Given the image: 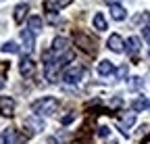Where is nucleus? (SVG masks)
<instances>
[{
	"label": "nucleus",
	"instance_id": "f257e3e1",
	"mask_svg": "<svg viewBox=\"0 0 150 144\" xmlns=\"http://www.w3.org/2000/svg\"><path fill=\"white\" fill-rule=\"evenodd\" d=\"M56 109H59V100L52 98V96H44L40 100L31 102V111L35 117H48V115L56 113Z\"/></svg>",
	"mask_w": 150,
	"mask_h": 144
},
{
	"label": "nucleus",
	"instance_id": "f03ea898",
	"mask_svg": "<svg viewBox=\"0 0 150 144\" xmlns=\"http://www.w3.org/2000/svg\"><path fill=\"white\" fill-rule=\"evenodd\" d=\"M83 73H86V69L79 67V65L67 67V69L63 71V82H67V84H77V82L83 77Z\"/></svg>",
	"mask_w": 150,
	"mask_h": 144
},
{
	"label": "nucleus",
	"instance_id": "7ed1b4c3",
	"mask_svg": "<svg viewBox=\"0 0 150 144\" xmlns=\"http://www.w3.org/2000/svg\"><path fill=\"white\" fill-rule=\"evenodd\" d=\"M19 73H21L23 77H29V75H33L35 73V63H33V59L31 57H23L21 61H19Z\"/></svg>",
	"mask_w": 150,
	"mask_h": 144
},
{
	"label": "nucleus",
	"instance_id": "20e7f679",
	"mask_svg": "<svg viewBox=\"0 0 150 144\" xmlns=\"http://www.w3.org/2000/svg\"><path fill=\"white\" fill-rule=\"evenodd\" d=\"M15 100L11 96H0V115L2 117H13L15 115Z\"/></svg>",
	"mask_w": 150,
	"mask_h": 144
},
{
	"label": "nucleus",
	"instance_id": "39448f33",
	"mask_svg": "<svg viewBox=\"0 0 150 144\" xmlns=\"http://www.w3.org/2000/svg\"><path fill=\"white\" fill-rule=\"evenodd\" d=\"M73 0H44V11L46 13H59L65 6H69Z\"/></svg>",
	"mask_w": 150,
	"mask_h": 144
},
{
	"label": "nucleus",
	"instance_id": "423d86ee",
	"mask_svg": "<svg viewBox=\"0 0 150 144\" xmlns=\"http://www.w3.org/2000/svg\"><path fill=\"white\" fill-rule=\"evenodd\" d=\"M56 57H61V55H65V52L69 50V40L67 38H63V35H56V38L52 40V48H50Z\"/></svg>",
	"mask_w": 150,
	"mask_h": 144
},
{
	"label": "nucleus",
	"instance_id": "0eeeda50",
	"mask_svg": "<svg viewBox=\"0 0 150 144\" xmlns=\"http://www.w3.org/2000/svg\"><path fill=\"white\" fill-rule=\"evenodd\" d=\"M106 46H108V50H112V52H123L125 50V42H123V38L119 33H112L110 38L106 40Z\"/></svg>",
	"mask_w": 150,
	"mask_h": 144
},
{
	"label": "nucleus",
	"instance_id": "6e6552de",
	"mask_svg": "<svg viewBox=\"0 0 150 144\" xmlns=\"http://www.w3.org/2000/svg\"><path fill=\"white\" fill-rule=\"evenodd\" d=\"M27 13H29V4H27V2L17 4L15 11H13V19H15V23H17V25H19V23H23V21H25V17H27Z\"/></svg>",
	"mask_w": 150,
	"mask_h": 144
},
{
	"label": "nucleus",
	"instance_id": "1a4fd4ad",
	"mask_svg": "<svg viewBox=\"0 0 150 144\" xmlns=\"http://www.w3.org/2000/svg\"><path fill=\"white\" fill-rule=\"evenodd\" d=\"M142 48V40L138 38V35H129L127 42H125V50L129 52V55H138Z\"/></svg>",
	"mask_w": 150,
	"mask_h": 144
},
{
	"label": "nucleus",
	"instance_id": "9d476101",
	"mask_svg": "<svg viewBox=\"0 0 150 144\" xmlns=\"http://www.w3.org/2000/svg\"><path fill=\"white\" fill-rule=\"evenodd\" d=\"M134 123H136V113H125V115H123V119H121V123H119L121 134H123V136H129L127 128H131Z\"/></svg>",
	"mask_w": 150,
	"mask_h": 144
},
{
	"label": "nucleus",
	"instance_id": "9b49d317",
	"mask_svg": "<svg viewBox=\"0 0 150 144\" xmlns=\"http://www.w3.org/2000/svg\"><path fill=\"white\" fill-rule=\"evenodd\" d=\"M21 40H23V44H25V50L31 52L33 46H35V35H33L29 29H23V31H21Z\"/></svg>",
	"mask_w": 150,
	"mask_h": 144
},
{
	"label": "nucleus",
	"instance_id": "f8f14e48",
	"mask_svg": "<svg viewBox=\"0 0 150 144\" xmlns=\"http://www.w3.org/2000/svg\"><path fill=\"white\" fill-rule=\"evenodd\" d=\"M27 29L35 35V33H40L42 31V19H40V17H29V19H27Z\"/></svg>",
	"mask_w": 150,
	"mask_h": 144
},
{
	"label": "nucleus",
	"instance_id": "ddd939ff",
	"mask_svg": "<svg viewBox=\"0 0 150 144\" xmlns=\"http://www.w3.org/2000/svg\"><path fill=\"white\" fill-rule=\"evenodd\" d=\"M112 71H115V65H112L110 61H100L98 63V75H102V77H106V75H110Z\"/></svg>",
	"mask_w": 150,
	"mask_h": 144
},
{
	"label": "nucleus",
	"instance_id": "4468645a",
	"mask_svg": "<svg viewBox=\"0 0 150 144\" xmlns=\"http://www.w3.org/2000/svg\"><path fill=\"white\" fill-rule=\"evenodd\" d=\"M125 6H121V4H115V6H110V17L115 21H123L125 19Z\"/></svg>",
	"mask_w": 150,
	"mask_h": 144
},
{
	"label": "nucleus",
	"instance_id": "2eb2a0df",
	"mask_svg": "<svg viewBox=\"0 0 150 144\" xmlns=\"http://www.w3.org/2000/svg\"><path fill=\"white\" fill-rule=\"evenodd\" d=\"M92 25L96 27L98 31H106V19H104V15L102 13H96V15H94V19H92Z\"/></svg>",
	"mask_w": 150,
	"mask_h": 144
},
{
	"label": "nucleus",
	"instance_id": "dca6fc26",
	"mask_svg": "<svg viewBox=\"0 0 150 144\" xmlns=\"http://www.w3.org/2000/svg\"><path fill=\"white\" fill-rule=\"evenodd\" d=\"M0 144H15V130L13 128H6L0 134Z\"/></svg>",
	"mask_w": 150,
	"mask_h": 144
},
{
	"label": "nucleus",
	"instance_id": "f3484780",
	"mask_svg": "<svg viewBox=\"0 0 150 144\" xmlns=\"http://www.w3.org/2000/svg\"><path fill=\"white\" fill-rule=\"evenodd\" d=\"M131 109H134V113H142L144 109H148V100L146 98H136L131 102Z\"/></svg>",
	"mask_w": 150,
	"mask_h": 144
},
{
	"label": "nucleus",
	"instance_id": "a211bd4d",
	"mask_svg": "<svg viewBox=\"0 0 150 144\" xmlns=\"http://www.w3.org/2000/svg\"><path fill=\"white\" fill-rule=\"evenodd\" d=\"M0 50H2V52H6V55H17V52L21 50V48L17 46V42H4Z\"/></svg>",
	"mask_w": 150,
	"mask_h": 144
},
{
	"label": "nucleus",
	"instance_id": "6ab92c4d",
	"mask_svg": "<svg viewBox=\"0 0 150 144\" xmlns=\"http://www.w3.org/2000/svg\"><path fill=\"white\" fill-rule=\"evenodd\" d=\"M134 23H146L144 27H150V13H142V15L134 17Z\"/></svg>",
	"mask_w": 150,
	"mask_h": 144
},
{
	"label": "nucleus",
	"instance_id": "aec40b11",
	"mask_svg": "<svg viewBox=\"0 0 150 144\" xmlns=\"http://www.w3.org/2000/svg\"><path fill=\"white\" fill-rule=\"evenodd\" d=\"M27 125H33V128H35V132H40V130H44V123L40 121V119H33V117H29L27 121H25Z\"/></svg>",
	"mask_w": 150,
	"mask_h": 144
},
{
	"label": "nucleus",
	"instance_id": "412c9836",
	"mask_svg": "<svg viewBox=\"0 0 150 144\" xmlns=\"http://www.w3.org/2000/svg\"><path fill=\"white\" fill-rule=\"evenodd\" d=\"M142 86V77H131V82H129V88L131 90H138Z\"/></svg>",
	"mask_w": 150,
	"mask_h": 144
},
{
	"label": "nucleus",
	"instance_id": "4be33fe9",
	"mask_svg": "<svg viewBox=\"0 0 150 144\" xmlns=\"http://www.w3.org/2000/svg\"><path fill=\"white\" fill-rule=\"evenodd\" d=\"M125 75H127V65H123V67L117 69V77H119V79H123Z\"/></svg>",
	"mask_w": 150,
	"mask_h": 144
},
{
	"label": "nucleus",
	"instance_id": "5701e85b",
	"mask_svg": "<svg viewBox=\"0 0 150 144\" xmlns=\"http://www.w3.org/2000/svg\"><path fill=\"white\" fill-rule=\"evenodd\" d=\"M142 38L146 42H150V27H142Z\"/></svg>",
	"mask_w": 150,
	"mask_h": 144
},
{
	"label": "nucleus",
	"instance_id": "b1692460",
	"mask_svg": "<svg viewBox=\"0 0 150 144\" xmlns=\"http://www.w3.org/2000/svg\"><path fill=\"white\" fill-rule=\"evenodd\" d=\"M108 134H110L108 128H104V125H102V128H98V136H100V138H106Z\"/></svg>",
	"mask_w": 150,
	"mask_h": 144
},
{
	"label": "nucleus",
	"instance_id": "393cba45",
	"mask_svg": "<svg viewBox=\"0 0 150 144\" xmlns=\"http://www.w3.org/2000/svg\"><path fill=\"white\" fill-rule=\"evenodd\" d=\"M104 2H106L108 6H115V4H119V0H104Z\"/></svg>",
	"mask_w": 150,
	"mask_h": 144
},
{
	"label": "nucleus",
	"instance_id": "a878e982",
	"mask_svg": "<svg viewBox=\"0 0 150 144\" xmlns=\"http://www.w3.org/2000/svg\"><path fill=\"white\" fill-rule=\"evenodd\" d=\"M2 86H4V77H2V75H0V88H2Z\"/></svg>",
	"mask_w": 150,
	"mask_h": 144
},
{
	"label": "nucleus",
	"instance_id": "bb28decb",
	"mask_svg": "<svg viewBox=\"0 0 150 144\" xmlns=\"http://www.w3.org/2000/svg\"><path fill=\"white\" fill-rule=\"evenodd\" d=\"M148 109H150V100H148Z\"/></svg>",
	"mask_w": 150,
	"mask_h": 144
},
{
	"label": "nucleus",
	"instance_id": "cd10ccee",
	"mask_svg": "<svg viewBox=\"0 0 150 144\" xmlns=\"http://www.w3.org/2000/svg\"><path fill=\"white\" fill-rule=\"evenodd\" d=\"M148 55H150V48H148Z\"/></svg>",
	"mask_w": 150,
	"mask_h": 144
},
{
	"label": "nucleus",
	"instance_id": "c85d7f7f",
	"mask_svg": "<svg viewBox=\"0 0 150 144\" xmlns=\"http://www.w3.org/2000/svg\"><path fill=\"white\" fill-rule=\"evenodd\" d=\"M112 144H117V142H112Z\"/></svg>",
	"mask_w": 150,
	"mask_h": 144
}]
</instances>
